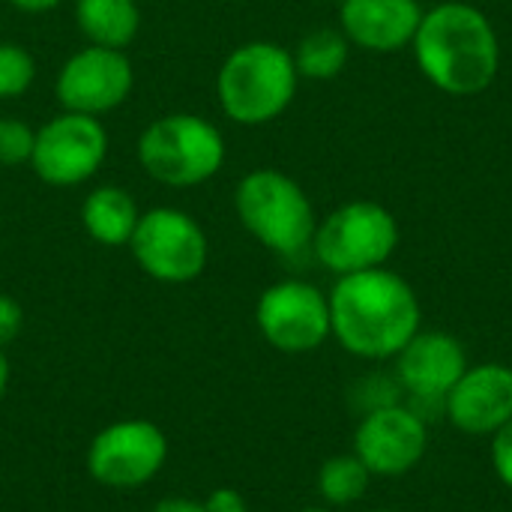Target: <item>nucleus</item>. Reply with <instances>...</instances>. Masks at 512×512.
Listing matches in <instances>:
<instances>
[{"label": "nucleus", "mask_w": 512, "mask_h": 512, "mask_svg": "<svg viewBox=\"0 0 512 512\" xmlns=\"http://www.w3.org/2000/svg\"><path fill=\"white\" fill-rule=\"evenodd\" d=\"M330 300V333L357 360L384 363L423 330V306L411 282L387 267L339 276Z\"/></svg>", "instance_id": "obj_1"}, {"label": "nucleus", "mask_w": 512, "mask_h": 512, "mask_svg": "<svg viewBox=\"0 0 512 512\" xmlns=\"http://www.w3.org/2000/svg\"><path fill=\"white\" fill-rule=\"evenodd\" d=\"M411 48L420 72L447 96H477L501 69V42L489 15L462 0L423 12Z\"/></svg>", "instance_id": "obj_2"}, {"label": "nucleus", "mask_w": 512, "mask_h": 512, "mask_svg": "<svg viewBox=\"0 0 512 512\" xmlns=\"http://www.w3.org/2000/svg\"><path fill=\"white\" fill-rule=\"evenodd\" d=\"M294 54L270 39L237 45L216 72V99L228 120L240 126H264L288 111L297 96Z\"/></svg>", "instance_id": "obj_3"}, {"label": "nucleus", "mask_w": 512, "mask_h": 512, "mask_svg": "<svg viewBox=\"0 0 512 512\" xmlns=\"http://www.w3.org/2000/svg\"><path fill=\"white\" fill-rule=\"evenodd\" d=\"M240 225L270 252L282 258L312 249L318 228L315 204L306 189L279 168H255L234 189Z\"/></svg>", "instance_id": "obj_4"}, {"label": "nucleus", "mask_w": 512, "mask_h": 512, "mask_svg": "<svg viewBox=\"0 0 512 512\" xmlns=\"http://www.w3.org/2000/svg\"><path fill=\"white\" fill-rule=\"evenodd\" d=\"M135 153L147 177L171 189H189L222 171L225 138L207 117L174 111L147 123Z\"/></svg>", "instance_id": "obj_5"}, {"label": "nucleus", "mask_w": 512, "mask_h": 512, "mask_svg": "<svg viewBox=\"0 0 512 512\" xmlns=\"http://www.w3.org/2000/svg\"><path fill=\"white\" fill-rule=\"evenodd\" d=\"M399 249V222L378 201H348L318 222L315 258L336 276L387 267Z\"/></svg>", "instance_id": "obj_6"}, {"label": "nucleus", "mask_w": 512, "mask_h": 512, "mask_svg": "<svg viewBox=\"0 0 512 512\" xmlns=\"http://www.w3.org/2000/svg\"><path fill=\"white\" fill-rule=\"evenodd\" d=\"M129 252L150 279L162 285H186L204 273L210 243L198 219L186 210L150 207L141 210Z\"/></svg>", "instance_id": "obj_7"}, {"label": "nucleus", "mask_w": 512, "mask_h": 512, "mask_svg": "<svg viewBox=\"0 0 512 512\" xmlns=\"http://www.w3.org/2000/svg\"><path fill=\"white\" fill-rule=\"evenodd\" d=\"M168 435L141 417L117 420L93 435L84 465L87 474L114 492H132L159 477L168 462Z\"/></svg>", "instance_id": "obj_8"}, {"label": "nucleus", "mask_w": 512, "mask_h": 512, "mask_svg": "<svg viewBox=\"0 0 512 512\" xmlns=\"http://www.w3.org/2000/svg\"><path fill=\"white\" fill-rule=\"evenodd\" d=\"M255 327L279 354H312L330 333L327 294L303 279H282L261 291L255 303Z\"/></svg>", "instance_id": "obj_9"}, {"label": "nucleus", "mask_w": 512, "mask_h": 512, "mask_svg": "<svg viewBox=\"0 0 512 512\" xmlns=\"http://www.w3.org/2000/svg\"><path fill=\"white\" fill-rule=\"evenodd\" d=\"M108 156V132L99 117L60 111L36 129L30 168L57 189L87 183Z\"/></svg>", "instance_id": "obj_10"}, {"label": "nucleus", "mask_w": 512, "mask_h": 512, "mask_svg": "<svg viewBox=\"0 0 512 512\" xmlns=\"http://www.w3.org/2000/svg\"><path fill=\"white\" fill-rule=\"evenodd\" d=\"M429 423L423 411L405 402H393L366 411L354 429V456L372 477L399 480L420 468L429 453Z\"/></svg>", "instance_id": "obj_11"}, {"label": "nucleus", "mask_w": 512, "mask_h": 512, "mask_svg": "<svg viewBox=\"0 0 512 512\" xmlns=\"http://www.w3.org/2000/svg\"><path fill=\"white\" fill-rule=\"evenodd\" d=\"M135 87L132 60L120 48L87 45L69 54L57 72L54 93L63 111L102 117L120 108Z\"/></svg>", "instance_id": "obj_12"}, {"label": "nucleus", "mask_w": 512, "mask_h": 512, "mask_svg": "<svg viewBox=\"0 0 512 512\" xmlns=\"http://www.w3.org/2000/svg\"><path fill=\"white\" fill-rule=\"evenodd\" d=\"M393 363L402 393L420 405H444L447 393L471 366L465 345L444 330H420Z\"/></svg>", "instance_id": "obj_13"}, {"label": "nucleus", "mask_w": 512, "mask_h": 512, "mask_svg": "<svg viewBox=\"0 0 512 512\" xmlns=\"http://www.w3.org/2000/svg\"><path fill=\"white\" fill-rule=\"evenodd\" d=\"M441 408L456 432L471 438H492L512 420V366H468Z\"/></svg>", "instance_id": "obj_14"}, {"label": "nucleus", "mask_w": 512, "mask_h": 512, "mask_svg": "<svg viewBox=\"0 0 512 512\" xmlns=\"http://www.w3.org/2000/svg\"><path fill=\"white\" fill-rule=\"evenodd\" d=\"M423 21L420 0H342L339 30L351 45L375 54H393L414 42Z\"/></svg>", "instance_id": "obj_15"}, {"label": "nucleus", "mask_w": 512, "mask_h": 512, "mask_svg": "<svg viewBox=\"0 0 512 512\" xmlns=\"http://www.w3.org/2000/svg\"><path fill=\"white\" fill-rule=\"evenodd\" d=\"M138 219H141V207L132 198V192L123 186H111V183L96 186L81 201V225L87 237L108 249L129 246Z\"/></svg>", "instance_id": "obj_16"}, {"label": "nucleus", "mask_w": 512, "mask_h": 512, "mask_svg": "<svg viewBox=\"0 0 512 512\" xmlns=\"http://www.w3.org/2000/svg\"><path fill=\"white\" fill-rule=\"evenodd\" d=\"M78 30L90 45L126 48L141 30L138 0H75Z\"/></svg>", "instance_id": "obj_17"}, {"label": "nucleus", "mask_w": 512, "mask_h": 512, "mask_svg": "<svg viewBox=\"0 0 512 512\" xmlns=\"http://www.w3.org/2000/svg\"><path fill=\"white\" fill-rule=\"evenodd\" d=\"M291 54H294V66H297L300 78L333 81L348 66L351 42L339 27H315L312 33H306L297 42V48Z\"/></svg>", "instance_id": "obj_18"}, {"label": "nucleus", "mask_w": 512, "mask_h": 512, "mask_svg": "<svg viewBox=\"0 0 512 512\" xmlns=\"http://www.w3.org/2000/svg\"><path fill=\"white\" fill-rule=\"evenodd\" d=\"M372 474L369 468L354 456V453H339L330 456L315 477V489L324 501V507H351L357 501L366 498L369 486H372Z\"/></svg>", "instance_id": "obj_19"}, {"label": "nucleus", "mask_w": 512, "mask_h": 512, "mask_svg": "<svg viewBox=\"0 0 512 512\" xmlns=\"http://www.w3.org/2000/svg\"><path fill=\"white\" fill-rule=\"evenodd\" d=\"M33 81H36L33 54L18 42L0 39V99L24 96Z\"/></svg>", "instance_id": "obj_20"}, {"label": "nucleus", "mask_w": 512, "mask_h": 512, "mask_svg": "<svg viewBox=\"0 0 512 512\" xmlns=\"http://www.w3.org/2000/svg\"><path fill=\"white\" fill-rule=\"evenodd\" d=\"M33 141H36L33 126H27L18 117H0V165L6 168L30 165Z\"/></svg>", "instance_id": "obj_21"}, {"label": "nucleus", "mask_w": 512, "mask_h": 512, "mask_svg": "<svg viewBox=\"0 0 512 512\" xmlns=\"http://www.w3.org/2000/svg\"><path fill=\"white\" fill-rule=\"evenodd\" d=\"M399 396H402V387H399L396 375L393 378L372 375V378H363L357 384V402H360L363 414L375 411V408H384V405H393V402H402Z\"/></svg>", "instance_id": "obj_22"}, {"label": "nucleus", "mask_w": 512, "mask_h": 512, "mask_svg": "<svg viewBox=\"0 0 512 512\" xmlns=\"http://www.w3.org/2000/svg\"><path fill=\"white\" fill-rule=\"evenodd\" d=\"M489 441H492V444H489L492 471H495V477H498L507 489H512V420L504 429H498Z\"/></svg>", "instance_id": "obj_23"}, {"label": "nucleus", "mask_w": 512, "mask_h": 512, "mask_svg": "<svg viewBox=\"0 0 512 512\" xmlns=\"http://www.w3.org/2000/svg\"><path fill=\"white\" fill-rule=\"evenodd\" d=\"M24 327V309L15 297L0 294V348H6Z\"/></svg>", "instance_id": "obj_24"}, {"label": "nucleus", "mask_w": 512, "mask_h": 512, "mask_svg": "<svg viewBox=\"0 0 512 512\" xmlns=\"http://www.w3.org/2000/svg\"><path fill=\"white\" fill-rule=\"evenodd\" d=\"M204 510L207 512H249V504H246V498H243L237 489H228V486H222V489H213V492L204 498Z\"/></svg>", "instance_id": "obj_25"}, {"label": "nucleus", "mask_w": 512, "mask_h": 512, "mask_svg": "<svg viewBox=\"0 0 512 512\" xmlns=\"http://www.w3.org/2000/svg\"><path fill=\"white\" fill-rule=\"evenodd\" d=\"M150 512H207L204 501H192V498H162Z\"/></svg>", "instance_id": "obj_26"}, {"label": "nucleus", "mask_w": 512, "mask_h": 512, "mask_svg": "<svg viewBox=\"0 0 512 512\" xmlns=\"http://www.w3.org/2000/svg\"><path fill=\"white\" fill-rule=\"evenodd\" d=\"M63 0H9V6L12 9H18V12H27V15H42V12H51V9H57Z\"/></svg>", "instance_id": "obj_27"}, {"label": "nucleus", "mask_w": 512, "mask_h": 512, "mask_svg": "<svg viewBox=\"0 0 512 512\" xmlns=\"http://www.w3.org/2000/svg\"><path fill=\"white\" fill-rule=\"evenodd\" d=\"M6 387H9V360L0 348V399L6 396Z\"/></svg>", "instance_id": "obj_28"}, {"label": "nucleus", "mask_w": 512, "mask_h": 512, "mask_svg": "<svg viewBox=\"0 0 512 512\" xmlns=\"http://www.w3.org/2000/svg\"><path fill=\"white\" fill-rule=\"evenodd\" d=\"M300 512H333V510H330V507H324V504H321V507H306V510H300Z\"/></svg>", "instance_id": "obj_29"}, {"label": "nucleus", "mask_w": 512, "mask_h": 512, "mask_svg": "<svg viewBox=\"0 0 512 512\" xmlns=\"http://www.w3.org/2000/svg\"><path fill=\"white\" fill-rule=\"evenodd\" d=\"M372 512H399V510H372Z\"/></svg>", "instance_id": "obj_30"}]
</instances>
